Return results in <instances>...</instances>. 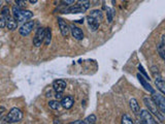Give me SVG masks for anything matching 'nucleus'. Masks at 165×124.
Wrapping results in <instances>:
<instances>
[{
    "mask_svg": "<svg viewBox=\"0 0 165 124\" xmlns=\"http://www.w3.org/2000/svg\"><path fill=\"white\" fill-rule=\"evenodd\" d=\"M70 124H83V120H77V121H74V122H71Z\"/></svg>",
    "mask_w": 165,
    "mask_h": 124,
    "instance_id": "obj_32",
    "label": "nucleus"
},
{
    "mask_svg": "<svg viewBox=\"0 0 165 124\" xmlns=\"http://www.w3.org/2000/svg\"><path fill=\"white\" fill-rule=\"evenodd\" d=\"M66 88V82L63 80H56L53 83V89L55 92H63Z\"/></svg>",
    "mask_w": 165,
    "mask_h": 124,
    "instance_id": "obj_8",
    "label": "nucleus"
},
{
    "mask_svg": "<svg viewBox=\"0 0 165 124\" xmlns=\"http://www.w3.org/2000/svg\"><path fill=\"white\" fill-rule=\"evenodd\" d=\"M1 16H2V17H4L5 19H9L10 17V12H9V6H4L3 9H2Z\"/></svg>",
    "mask_w": 165,
    "mask_h": 124,
    "instance_id": "obj_24",
    "label": "nucleus"
},
{
    "mask_svg": "<svg viewBox=\"0 0 165 124\" xmlns=\"http://www.w3.org/2000/svg\"><path fill=\"white\" fill-rule=\"evenodd\" d=\"M122 123L123 124H132L133 123V120L129 117V115H124L123 118H122Z\"/></svg>",
    "mask_w": 165,
    "mask_h": 124,
    "instance_id": "obj_26",
    "label": "nucleus"
},
{
    "mask_svg": "<svg viewBox=\"0 0 165 124\" xmlns=\"http://www.w3.org/2000/svg\"><path fill=\"white\" fill-rule=\"evenodd\" d=\"M45 28L44 27H39L37 29L36 33H35V36L33 38V45L35 47H40L42 44V42L45 40Z\"/></svg>",
    "mask_w": 165,
    "mask_h": 124,
    "instance_id": "obj_5",
    "label": "nucleus"
},
{
    "mask_svg": "<svg viewBox=\"0 0 165 124\" xmlns=\"http://www.w3.org/2000/svg\"><path fill=\"white\" fill-rule=\"evenodd\" d=\"M153 94V100L156 104V106L158 107V109L160 110L161 113H165V98L162 93H156L154 92Z\"/></svg>",
    "mask_w": 165,
    "mask_h": 124,
    "instance_id": "obj_4",
    "label": "nucleus"
},
{
    "mask_svg": "<svg viewBox=\"0 0 165 124\" xmlns=\"http://www.w3.org/2000/svg\"><path fill=\"white\" fill-rule=\"evenodd\" d=\"M6 26V19L4 17H2V16H0V28H4V27Z\"/></svg>",
    "mask_w": 165,
    "mask_h": 124,
    "instance_id": "obj_28",
    "label": "nucleus"
},
{
    "mask_svg": "<svg viewBox=\"0 0 165 124\" xmlns=\"http://www.w3.org/2000/svg\"><path fill=\"white\" fill-rule=\"evenodd\" d=\"M96 120H97L96 116L92 114L90 116H88V117L83 121V124H93V123L96 122Z\"/></svg>",
    "mask_w": 165,
    "mask_h": 124,
    "instance_id": "obj_22",
    "label": "nucleus"
},
{
    "mask_svg": "<svg viewBox=\"0 0 165 124\" xmlns=\"http://www.w3.org/2000/svg\"><path fill=\"white\" fill-rule=\"evenodd\" d=\"M45 45L47 46L51 44V40H52V31H51V28H45Z\"/></svg>",
    "mask_w": 165,
    "mask_h": 124,
    "instance_id": "obj_21",
    "label": "nucleus"
},
{
    "mask_svg": "<svg viewBox=\"0 0 165 124\" xmlns=\"http://www.w3.org/2000/svg\"><path fill=\"white\" fill-rule=\"evenodd\" d=\"M87 21H88V25L89 27H90V30L92 31H96L97 29H98V27H99V22L98 21H96L94 18H92V17H89L87 18Z\"/></svg>",
    "mask_w": 165,
    "mask_h": 124,
    "instance_id": "obj_14",
    "label": "nucleus"
},
{
    "mask_svg": "<svg viewBox=\"0 0 165 124\" xmlns=\"http://www.w3.org/2000/svg\"><path fill=\"white\" fill-rule=\"evenodd\" d=\"M6 26L9 30H16L17 27H18V23L13 18L9 17V19H6Z\"/></svg>",
    "mask_w": 165,
    "mask_h": 124,
    "instance_id": "obj_19",
    "label": "nucleus"
},
{
    "mask_svg": "<svg viewBox=\"0 0 165 124\" xmlns=\"http://www.w3.org/2000/svg\"><path fill=\"white\" fill-rule=\"evenodd\" d=\"M138 69H139V71L142 72V75H145V79H147L148 81L150 80V78H149L148 74H147V72H145V69H143L142 65H140V64H139V65H138Z\"/></svg>",
    "mask_w": 165,
    "mask_h": 124,
    "instance_id": "obj_29",
    "label": "nucleus"
},
{
    "mask_svg": "<svg viewBox=\"0 0 165 124\" xmlns=\"http://www.w3.org/2000/svg\"><path fill=\"white\" fill-rule=\"evenodd\" d=\"M29 2L32 3V4H34V3H36V2H37V0H29Z\"/></svg>",
    "mask_w": 165,
    "mask_h": 124,
    "instance_id": "obj_33",
    "label": "nucleus"
},
{
    "mask_svg": "<svg viewBox=\"0 0 165 124\" xmlns=\"http://www.w3.org/2000/svg\"><path fill=\"white\" fill-rule=\"evenodd\" d=\"M158 53L162 59H165V55H164L165 54V36L164 35H162L161 42L160 45L158 46Z\"/></svg>",
    "mask_w": 165,
    "mask_h": 124,
    "instance_id": "obj_15",
    "label": "nucleus"
},
{
    "mask_svg": "<svg viewBox=\"0 0 165 124\" xmlns=\"http://www.w3.org/2000/svg\"><path fill=\"white\" fill-rule=\"evenodd\" d=\"M48 107L53 110H59L61 107V104L59 100H51L50 102H48Z\"/></svg>",
    "mask_w": 165,
    "mask_h": 124,
    "instance_id": "obj_23",
    "label": "nucleus"
},
{
    "mask_svg": "<svg viewBox=\"0 0 165 124\" xmlns=\"http://www.w3.org/2000/svg\"><path fill=\"white\" fill-rule=\"evenodd\" d=\"M5 119H6L5 122H7V123L20 122V121L23 119V113L20 109H18V108H13V109L9 111V114H7Z\"/></svg>",
    "mask_w": 165,
    "mask_h": 124,
    "instance_id": "obj_3",
    "label": "nucleus"
},
{
    "mask_svg": "<svg viewBox=\"0 0 165 124\" xmlns=\"http://www.w3.org/2000/svg\"><path fill=\"white\" fill-rule=\"evenodd\" d=\"M106 17H107V22L112 23L113 22V10L112 9H106Z\"/></svg>",
    "mask_w": 165,
    "mask_h": 124,
    "instance_id": "obj_25",
    "label": "nucleus"
},
{
    "mask_svg": "<svg viewBox=\"0 0 165 124\" xmlns=\"http://www.w3.org/2000/svg\"><path fill=\"white\" fill-rule=\"evenodd\" d=\"M13 19L18 22H25L33 17V13H31L30 10H23L17 5L13 6Z\"/></svg>",
    "mask_w": 165,
    "mask_h": 124,
    "instance_id": "obj_1",
    "label": "nucleus"
},
{
    "mask_svg": "<svg viewBox=\"0 0 165 124\" xmlns=\"http://www.w3.org/2000/svg\"><path fill=\"white\" fill-rule=\"evenodd\" d=\"M90 17L94 18L96 21L100 22V21H102V19H103V13H102L101 10H99V9H94L91 12Z\"/></svg>",
    "mask_w": 165,
    "mask_h": 124,
    "instance_id": "obj_18",
    "label": "nucleus"
},
{
    "mask_svg": "<svg viewBox=\"0 0 165 124\" xmlns=\"http://www.w3.org/2000/svg\"><path fill=\"white\" fill-rule=\"evenodd\" d=\"M85 13V12L77 4L72 5V6H70L67 9L64 10V13Z\"/></svg>",
    "mask_w": 165,
    "mask_h": 124,
    "instance_id": "obj_16",
    "label": "nucleus"
},
{
    "mask_svg": "<svg viewBox=\"0 0 165 124\" xmlns=\"http://www.w3.org/2000/svg\"><path fill=\"white\" fill-rule=\"evenodd\" d=\"M143 104H145V107L149 109V111L151 112V114L155 115L161 122H164L165 118H164V114L160 112V110L158 109V107L156 106V104L154 102V100L152 98H149V97H145L143 98Z\"/></svg>",
    "mask_w": 165,
    "mask_h": 124,
    "instance_id": "obj_2",
    "label": "nucleus"
},
{
    "mask_svg": "<svg viewBox=\"0 0 165 124\" xmlns=\"http://www.w3.org/2000/svg\"><path fill=\"white\" fill-rule=\"evenodd\" d=\"M129 104H130V108L132 110V112L134 113L135 115H137L140 111V108H139V104L138 102H137V100L135 98H132L130 102H129Z\"/></svg>",
    "mask_w": 165,
    "mask_h": 124,
    "instance_id": "obj_17",
    "label": "nucleus"
},
{
    "mask_svg": "<svg viewBox=\"0 0 165 124\" xmlns=\"http://www.w3.org/2000/svg\"><path fill=\"white\" fill-rule=\"evenodd\" d=\"M58 25H59V28H60V31H61V34L63 36H67L69 33V26L67 25L65 21L63 19H58Z\"/></svg>",
    "mask_w": 165,
    "mask_h": 124,
    "instance_id": "obj_10",
    "label": "nucleus"
},
{
    "mask_svg": "<svg viewBox=\"0 0 165 124\" xmlns=\"http://www.w3.org/2000/svg\"><path fill=\"white\" fill-rule=\"evenodd\" d=\"M137 79H138V81H139L140 84H142V85L143 86V87H145V90H148L150 93H154V92H155V90H154V89H153L152 86H151V85L148 83V80H147V79H145V78H143L140 74H137Z\"/></svg>",
    "mask_w": 165,
    "mask_h": 124,
    "instance_id": "obj_12",
    "label": "nucleus"
},
{
    "mask_svg": "<svg viewBox=\"0 0 165 124\" xmlns=\"http://www.w3.org/2000/svg\"><path fill=\"white\" fill-rule=\"evenodd\" d=\"M155 84L157 86V88L160 90V92L162 94L165 93V83H164V80L162 79V77L160 75H158V77L156 75V81H155Z\"/></svg>",
    "mask_w": 165,
    "mask_h": 124,
    "instance_id": "obj_13",
    "label": "nucleus"
},
{
    "mask_svg": "<svg viewBox=\"0 0 165 124\" xmlns=\"http://www.w3.org/2000/svg\"><path fill=\"white\" fill-rule=\"evenodd\" d=\"M16 5L20 9H25L26 7V0H16Z\"/></svg>",
    "mask_w": 165,
    "mask_h": 124,
    "instance_id": "obj_27",
    "label": "nucleus"
},
{
    "mask_svg": "<svg viewBox=\"0 0 165 124\" xmlns=\"http://www.w3.org/2000/svg\"><path fill=\"white\" fill-rule=\"evenodd\" d=\"M113 1V4H116V0H112Z\"/></svg>",
    "mask_w": 165,
    "mask_h": 124,
    "instance_id": "obj_34",
    "label": "nucleus"
},
{
    "mask_svg": "<svg viewBox=\"0 0 165 124\" xmlns=\"http://www.w3.org/2000/svg\"><path fill=\"white\" fill-rule=\"evenodd\" d=\"M74 1H75V0H62V2H63L64 4H66V5H70V4L74 3Z\"/></svg>",
    "mask_w": 165,
    "mask_h": 124,
    "instance_id": "obj_30",
    "label": "nucleus"
},
{
    "mask_svg": "<svg viewBox=\"0 0 165 124\" xmlns=\"http://www.w3.org/2000/svg\"><path fill=\"white\" fill-rule=\"evenodd\" d=\"M69 30H71L72 36H74L77 40L84 39V33H83V31H82V29H81V28H78V27L74 26V25H71V26H70Z\"/></svg>",
    "mask_w": 165,
    "mask_h": 124,
    "instance_id": "obj_9",
    "label": "nucleus"
},
{
    "mask_svg": "<svg viewBox=\"0 0 165 124\" xmlns=\"http://www.w3.org/2000/svg\"><path fill=\"white\" fill-rule=\"evenodd\" d=\"M61 107H63L64 109L68 110V109H71L72 106L74 104V99L72 96H66V97H63L61 100Z\"/></svg>",
    "mask_w": 165,
    "mask_h": 124,
    "instance_id": "obj_11",
    "label": "nucleus"
},
{
    "mask_svg": "<svg viewBox=\"0 0 165 124\" xmlns=\"http://www.w3.org/2000/svg\"><path fill=\"white\" fill-rule=\"evenodd\" d=\"M33 27H34V22H33V21H28V22H26L22 27H21L20 29H19V31H20V34L22 36H27L28 34H30V32L32 31Z\"/></svg>",
    "mask_w": 165,
    "mask_h": 124,
    "instance_id": "obj_7",
    "label": "nucleus"
},
{
    "mask_svg": "<svg viewBox=\"0 0 165 124\" xmlns=\"http://www.w3.org/2000/svg\"><path fill=\"white\" fill-rule=\"evenodd\" d=\"M140 122L145 123V124H156L157 122L154 120L152 114L150 112L145 111V110H142L140 112Z\"/></svg>",
    "mask_w": 165,
    "mask_h": 124,
    "instance_id": "obj_6",
    "label": "nucleus"
},
{
    "mask_svg": "<svg viewBox=\"0 0 165 124\" xmlns=\"http://www.w3.org/2000/svg\"><path fill=\"white\" fill-rule=\"evenodd\" d=\"M77 4L82 9L84 12H86L90 7V0H78Z\"/></svg>",
    "mask_w": 165,
    "mask_h": 124,
    "instance_id": "obj_20",
    "label": "nucleus"
},
{
    "mask_svg": "<svg viewBox=\"0 0 165 124\" xmlns=\"http://www.w3.org/2000/svg\"><path fill=\"white\" fill-rule=\"evenodd\" d=\"M5 112V108L4 107H0V116H1Z\"/></svg>",
    "mask_w": 165,
    "mask_h": 124,
    "instance_id": "obj_31",
    "label": "nucleus"
}]
</instances>
